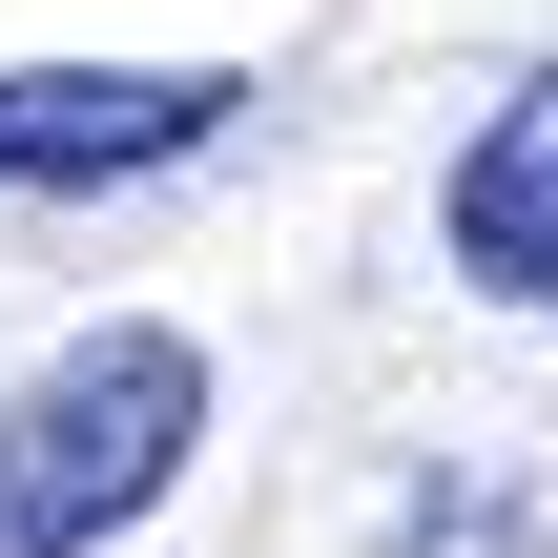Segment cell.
Segmentation results:
<instances>
[{
	"instance_id": "cell-1",
	"label": "cell",
	"mask_w": 558,
	"mask_h": 558,
	"mask_svg": "<svg viewBox=\"0 0 558 558\" xmlns=\"http://www.w3.org/2000/svg\"><path fill=\"white\" fill-rule=\"evenodd\" d=\"M186 456H207V352H186L166 311L62 331V352L0 393V558H104V538H145V518L186 497Z\"/></svg>"
},
{
	"instance_id": "cell-2",
	"label": "cell",
	"mask_w": 558,
	"mask_h": 558,
	"mask_svg": "<svg viewBox=\"0 0 558 558\" xmlns=\"http://www.w3.org/2000/svg\"><path fill=\"white\" fill-rule=\"evenodd\" d=\"M248 124V62H0V207L166 186Z\"/></svg>"
},
{
	"instance_id": "cell-3",
	"label": "cell",
	"mask_w": 558,
	"mask_h": 558,
	"mask_svg": "<svg viewBox=\"0 0 558 558\" xmlns=\"http://www.w3.org/2000/svg\"><path fill=\"white\" fill-rule=\"evenodd\" d=\"M435 269H456L476 311H558V62L456 145V186H435Z\"/></svg>"
},
{
	"instance_id": "cell-4",
	"label": "cell",
	"mask_w": 558,
	"mask_h": 558,
	"mask_svg": "<svg viewBox=\"0 0 558 558\" xmlns=\"http://www.w3.org/2000/svg\"><path fill=\"white\" fill-rule=\"evenodd\" d=\"M373 558H538V497L518 476H393L373 497Z\"/></svg>"
}]
</instances>
